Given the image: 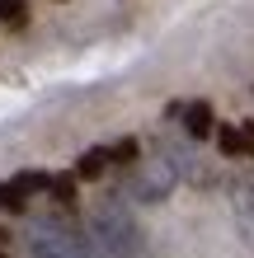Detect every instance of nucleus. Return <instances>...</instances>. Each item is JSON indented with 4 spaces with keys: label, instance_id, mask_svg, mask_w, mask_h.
<instances>
[{
    "label": "nucleus",
    "instance_id": "nucleus-5",
    "mask_svg": "<svg viewBox=\"0 0 254 258\" xmlns=\"http://www.w3.org/2000/svg\"><path fill=\"white\" fill-rule=\"evenodd\" d=\"M52 183V174H42V169H24V174H14L10 183H5V197H10V211H24L28 202H33V192H42Z\"/></svg>",
    "mask_w": 254,
    "mask_h": 258
},
{
    "label": "nucleus",
    "instance_id": "nucleus-6",
    "mask_svg": "<svg viewBox=\"0 0 254 258\" xmlns=\"http://www.w3.org/2000/svg\"><path fill=\"white\" fill-rule=\"evenodd\" d=\"M184 136L188 141H207V136L217 132V113H212V103L207 99H193V103H184Z\"/></svg>",
    "mask_w": 254,
    "mask_h": 258
},
{
    "label": "nucleus",
    "instance_id": "nucleus-9",
    "mask_svg": "<svg viewBox=\"0 0 254 258\" xmlns=\"http://www.w3.org/2000/svg\"><path fill=\"white\" fill-rule=\"evenodd\" d=\"M47 192H52V202L62 207V211H71V207H76V192H80V178L76 174H52Z\"/></svg>",
    "mask_w": 254,
    "mask_h": 258
},
{
    "label": "nucleus",
    "instance_id": "nucleus-4",
    "mask_svg": "<svg viewBox=\"0 0 254 258\" xmlns=\"http://www.w3.org/2000/svg\"><path fill=\"white\" fill-rule=\"evenodd\" d=\"M231 216L240 239L254 249V174H235L231 178Z\"/></svg>",
    "mask_w": 254,
    "mask_h": 258
},
{
    "label": "nucleus",
    "instance_id": "nucleus-10",
    "mask_svg": "<svg viewBox=\"0 0 254 258\" xmlns=\"http://www.w3.org/2000/svg\"><path fill=\"white\" fill-rule=\"evenodd\" d=\"M113 164H141V146L132 141V136H127V141H118L113 146Z\"/></svg>",
    "mask_w": 254,
    "mask_h": 258
},
{
    "label": "nucleus",
    "instance_id": "nucleus-3",
    "mask_svg": "<svg viewBox=\"0 0 254 258\" xmlns=\"http://www.w3.org/2000/svg\"><path fill=\"white\" fill-rule=\"evenodd\" d=\"M174 183H179V164H174L170 155H151V160L132 164V174H127L132 202H146V207L165 202V197L174 192Z\"/></svg>",
    "mask_w": 254,
    "mask_h": 258
},
{
    "label": "nucleus",
    "instance_id": "nucleus-1",
    "mask_svg": "<svg viewBox=\"0 0 254 258\" xmlns=\"http://www.w3.org/2000/svg\"><path fill=\"white\" fill-rule=\"evenodd\" d=\"M137 244H141V230L132 221V211L123 202H109L104 197L85 221V253L89 258H132Z\"/></svg>",
    "mask_w": 254,
    "mask_h": 258
},
{
    "label": "nucleus",
    "instance_id": "nucleus-2",
    "mask_svg": "<svg viewBox=\"0 0 254 258\" xmlns=\"http://www.w3.org/2000/svg\"><path fill=\"white\" fill-rule=\"evenodd\" d=\"M28 258H89L85 253V230L76 235L62 216H38L24 235Z\"/></svg>",
    "mask_w": 254,
    "mask_h": 258
},
{
    "label": "nucleus",
    "instance_id": "nucleus-7",
    "mask_svg": "<svg viewBox=\"0 0 254 258\" xmlns=\"http://www.w3.org/2000/svg\"><path fill=\"white\" fill-rule=\"evenodd\" d=\"M109 164H113V150H109V146H94V150H85V155H80L76 178L94 183V178H104V174H109Z\"/></svg>",
    "mask_w": 254,
    "mask_h": 258
},
{
    "label": "nucleus",
    "instance_id": "nucleus-11",
    "mask_svg": "<svg viewBox=\"0 0 254 258\" xmlns=\"http://www.w3.org/2000/svg\"><path fill=\"white\" fill-rule=\"evenodd\" d=\"M24 14H28V10H24V0H0V19H5L10 28H19V24H24Z\"/></svg>",
    "mask_w": 254,
    "mask_h": 258
},
{
    "label": "nucleus",
    "instance_id": "nucleus-13",
    "mask_svg": "<svg viewBox=\"0 0 254 258\" xmlns=\"http://www.w3.org/2000/svg\"><path fill=\"white\" fill-rule=\"evenodd\" d=\"M0 258H5V253H0Z\"/></svg>",
    "mask_w": 254,
    "mask_h": 258
},
{
    "label": "nucleus",
    "instance_id": "nucleus-8",
    "mask_svg": "<svg viewBox=\"0 0 254 258\" xmlns=\"http://www.w3.org/2000/svg\"><path fill=\"white\" fill-rule=\"evenodd\" d=\"M217 141H221V155H245V150L254 146V127H221L217 132Z\"/></svg>",
    "mask_w": 254,
    "mask_h": 258
},
{
    "label": "nucleus",
    "instance_id": "nucleus-12",
    "mask_svg": "<svg viewBox=\"0 0 254 258\" xmlns=\"http://www.w3.org/2000/svg\"><path fill=\"white\" fill-rule=\"evenodd\" d=\"M0 211H10V197H5V183H0Z\"/></svg>",
    "mask_w": 254,
    "mask_h": 258
}]
</instances>
